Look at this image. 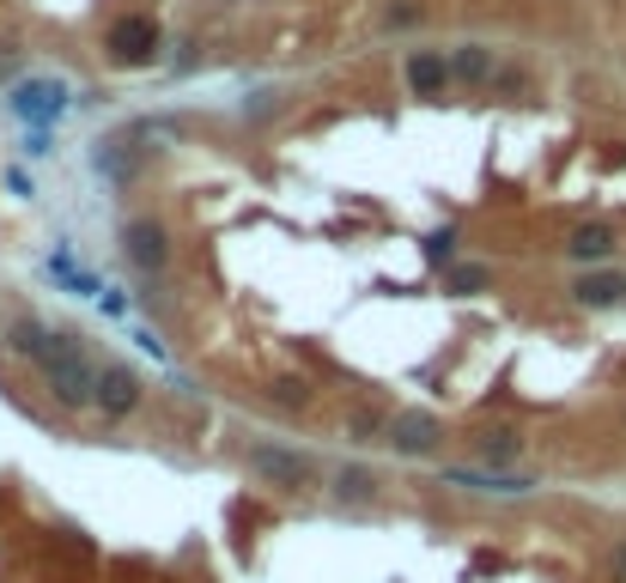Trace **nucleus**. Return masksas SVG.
Listing matches in <instances>:
<instances>
[{
	"label": "nucleus",
	"mask_w": 626,
	"mask_h": 583,
	"mask_svg": "<svg viewBox=\"0 0 626 583\" xmlns=\"http://www.w3.org/2000/svg\"><path fill=\"white\" fill-rule=\"evenodd\" d=\"M92 165H98V170H104V177H116V183H123L128 170H135V165H128V158H123V153H116V140H110V146H98V153H92Z\"/></svg>",
	"instance_id": "nucleus-21"
},
{
	"label": "nucleus",
	"mask_w": 626,
	"mask_h": 583,
	"mask_svg": "<svg viewBox=\"0 0 626 583\" xmlns=\"http://www.w3.org/2000/svg\"><path fill=\"white\" fill-rule=\"evenodd\" d=\"M450 74H457L462 86H493V79H499V62H493L487 43H462L457 55H450Z\"/></svg>",
	"instance_id": "nucleus-14"
},
{
	"label": "nucleus",
	"mask_w": 626,
	"mask_h": 583,
	"mask_svg": "<svg viewBox=\"0 0 626 583\" xmlns=\"http://www.w3.org/2000/svg\"><path fill=\"white\" fill-rule=\"evenodd\" d=\"M329 492H335V505H371L378 498V475H371L366 462H341L335 468V480H329Z\"/></svg>",
	"instance_id": "nucleus-13"
},
{
	"label": "nucleus",
	"mask_w": 626,
	"mask_h": 583,
	"mask_svg": "<svg viewBox=\"0 0 626 583\" xmlns=\"http://www.w3.org/2000/svg\"><path fill=\"white\" fill-rule=\"evenodd\" d=\"M614 249H621V237H614V225H602V219L572 225V237H565V256L572 261H609Z\"/></svg>",
	"instance_id": "nucleus-12"
},
{
	"label": "nucleus",
	"mask_w": 626,
	"mask_h": 583,
	"mask_svg": "<svg viewBox=\"0 0 626 583\" xmlns=\"http://www.w3.org/2000/svg\"><path fill=\"white\" fill-rule=\"evenodd\" d=\"M493 286V268H481V261H469V268H450L444 274V292H457V298H474V292Z\"/></svg>",
	"instance_id": "nucleus-18"
},
{
	"label": "nucleus",
	"mask_w": 626,
	"mask_h": 583,
	"mask_svg": "<svg viewBox=\"0 0 626 583\" xmlns=\"http://www.w3.org/2000/svg\"><path fill=\"white\" fill-rule=\"evenodd\" d=\"M268 396H274V407H298V414H305L310 401H317V389H310V377H274Z\"/></svg>",
	"instance_id": "nucleus-17"
},
{
	"label": "nucleus",
	"mask_w": 626,
	"mask_h": 583,
	"mask_svg": "<svg viewBox=\"0 0 626 583\" xmlns=\"http://www.w3.org/2000/svg\"><path fill=\"white\" fill-rule=\"evenodd\" d=\"M92 407L104 419H128L140 407V377L128 365H104V377H98V396H92Z\"/></svg>",
	"instance_id": "nucleus-8"
},
{
	"label": "nucleus",
	"mask_w": 626,
	"mask_h": 583,
	"mask_svg": "<svg viewBox=\"0 0 626 583\" xmlns=\"http://www.w3.org/2000/svg\"><path fill=\"white\" fill-rule=\"evenodd\" d=\"M438 487H469V492H487V498H523V492H535L541 480L535 475H493V468H444Z\"/></svg>",
	"instance_id": "nucleus-7"
},
{
	"label": "nucleus",
	"mask_w": 626,
	"mask_h": 583,
	"mask_svg": "<svg viewBox=\"0 0 626 583\" xmlns=\"http://www.w3.org/2000/svg\"><path fill=\"white\" fill-rule=\"evenodd\" d=\"M383 444L396 450V456H438L444 444V419L426 414V407H401V414H389V426H383Z\"/></svg>",
	"instance_id": "nucleus-4"
},
{
	"label": "nucleus",
	"mask_w": 626,
	"mask_h": 583,
	"mask_svg": "<svg viewBox=\"0 0 626 583\" xmlns=\"http://www.w3.org/2000/svg\"><path fill=\"white\" fill-rule=\"evenodd\" d=\"M244 462H250V475L280 487V492H305L310 480H317V462H310L305 450H286V444H250Z\"/></svg>",
	"instance_id": "nucleus-3"
},
{
	"label": "nucleus",
	"mask_w": 626,
	"mask_h": 583,
	"mask_svg": "<svg viewBox=\"0 0 626 583\" xmlns=\"http://www.w3.org/2000/svg\"><path fill=\"white\" fill-rule=\"evenodd\" d=\"M110 55H116L123 67H146L158 55V25L146 13L116 18V25H110Z\"/></svg>",
	"instance_id": "nucleus-6"
},
{
	"label": "nucleus",
	"mask_w": 626,
	"mask_h": 583,
	"mask_svg": "<svg viewBox=\"0 0 626 583\" xmlns=\"http://www.w3.org/2000/svg\"><path fill=\"white\" fill-rule=\"evenodd\" d=\"M572 305H578V310H614V305H626V274H621V268L578 274V280H572Z\"/></svg>",
	"instance_id": "nucleus-10"
},
{
	"label": "nucleus",
	"mask_w": 626,
	"mask_h": 583,
	"mask_svg": "<svg viewBox=\"0 0 626 583\" xmlns=\"http://www.w3.org/2000/svg\"><path fill=\"white\" fill-rule=\"evenodd\" d=\"M37 371H43L49 396L62 401V407H92L98 377H104V365H92V353H86V347H79V335H67V328H55V335H49Z\"/></svg>",
	"instance_id": "nucleus-1"
},
{
	"label": "nucleus",
	"mask_w": 626,
	"mask_h": 583,
	"mask_svg": "<svg viewBox=\"0 0 626 583\" xmlns=\"http://www.w3.org/2000/svg\"><path fill=\"white\" fill-rule=\"evenodd\" d=\"M123 256L135 261L140 274H165L170 268V231L158 219H128L123 225Z\"/></svg>",
	"instance_id": "nucleus-5"
},
{
	"label": "nucleus",
	"mask_w": 626,
	"mask_h": 583,
	"mask_svg": "<svg viewBox=\"0 0 626 583\" xmlns=\"http://www.w3.org/2000/svg\"><path fill=\"white\" fill-rule=\"evenodd\" d=\"M408 86H413L420 98H444L450 86H457V74H450V62H444V55L420 49V55H408Z\"/></svg>",
	"instance_id": "nucleus-11"
},
{
	"label": "nucleus",
	"mask_w": 626,
	"mask_h": 583,
	"mask_svg": "<svg viewBox=\"0 0 626 583\" xmlns=\"http://www.w3.org/2000/svg\"><path fill=\"white\" fill-rule=\"evenodd\" d=\"M602 578H609V583H626V535L609 541V553H602Z\"/></svg>",
	"instance_id": "nucleus-20"
},
{
	"label": "nucleus",
	"mask_w": 626,
	"mask_h": 583,
	"mask_svg": "<svg viewBox=\"0 0 626 583\" xmlns=\"http://www.w3.org/2000/svg\"><path fill=\"white\" fill-rule=\"evenodd\" d=\"M523 450H529V438H523L518 426H481L474 431V456L487 462L493 475H511V462H523Z\"/></svg>",
	"instance_id": "nucleus-9"
},
{
	"label": "nucleus",
	"mask_w": 626,
	"mask_h": 583,
	"mask_svg": "<svg viewBox=\"0 0 626 583\" xmlns=\"http://www.w3.org/2000/svg\"><path fill=\"white\" fill-rule=\"evenodd\" d=\"M420 256H426V261H444V268H450V256H457V225L426 231V237H420Z\"/></svg>",
	"instance_id": "nucleus-19"
},
{
	"label": "nucleus",
	"mask_w": 626,
	"mask_h": 583,
	"mask_svg": "<svg viewBox=\"0 0 626 583\" xmlns=\"http://www.w3.org/2000/svg\"><path fill=\"white\" fill-rule=\"evenodd\" d=\"M49 335H55V328H43L37 316H18V323L7 328V353H18V359H43Z\"/></svg>",
	"instance_id": "nucleus-15"
},
{
	"label": "nucleus",
	"mask_w": 626,
	"mask_h": 583,
	"mask_svg": "<svg viewBox=\"0 0 626 583\" xmlns=\"http://www.w3.org/2000/svg\"><path fill=\"white\" fill-rule=\"evenodd\" d=\"M383 426H389V414H378V407H353V414H347V438H353V444H383Z\"/></svg>",
	"instance_id": "nucleus-16"
},
{
	"label": "nucleus",
	"mask_w": 626,
	"mask_h": 583,
	"mask_svg": "<svg viewBox=\"0 0 626 583\" xmlns=\"http://www.w3.org/2000/svg\"><path fill=\"white\" fill-rule=\"evenodd\" d=\"M67 104H74V86H67V79H25V86L7 92V109H13L18 122H31V134H49V128L67 116Z\"/></svg>",
	"instance_id": "nucleus-2"
}]
</instances>
